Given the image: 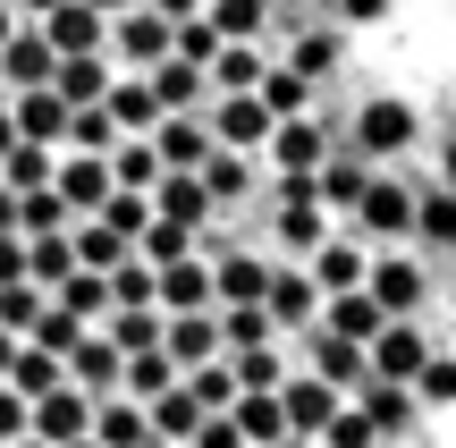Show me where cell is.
<instances>
[{"label": "cell", "mask_w": 456, "mask_h": 448, "mask_svg": "<svg viewBox=\"0 0 456 448\" xmlns=\"http://www.w3.org/2000/svg\"><path fill=\"white\" fill-rule=\"evenodd\" d=\"M330 17H0V448H456L440 135Z\"/></svg>", "instance_id": "obj_1"}]
</instances>
